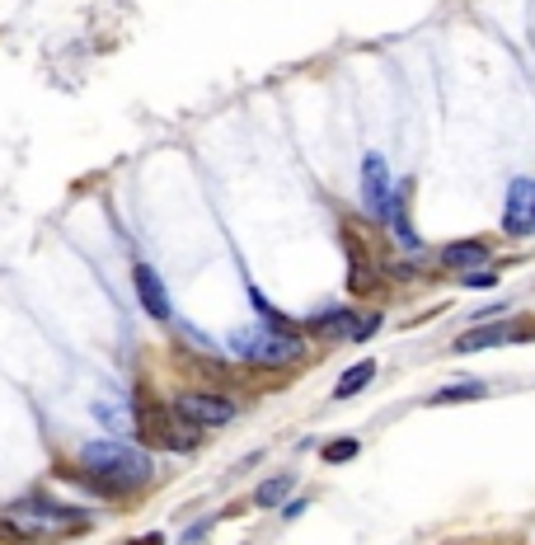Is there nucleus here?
Returning a JSON list of instances; mask_svg holds the SVG:
<instances>
[{"label": "nucleus", "mask_w": 535, "mask_h": 545, "mask_svg": "<svg viewBox=\"0 0 535 545\" xmlns=\"http://www.w3.org/2000/svg\"><path fill=\"white\" fill-rule=\"evenodd\" d=\"M10 522L33 541V536H43V531H52V527H76V522H85V513L47 499V494H29V499L10 503Z\"/></svg>", "instance_id": "4"}, {"label": "nucleus", "mask_w": 535, "mask_h": 545, "mask_svg": "<svg viewBox=\"0 0 535 545\" xmlns=\"http://www.w3.org/2000/svg\"><path fill=\"white\" fill-rule=\"evenodd\" d=\"M19 541H29V536H24L10 517H0V545H19Z\"/></svg>", "instance_id": "18"}, {"label": "nucleus", "mask_w": 535, "mask_h": 545, "mask_svg": "<svg viewBox=\"0 0 535 545\" xmlns=\"http://www.w3.org/2000/svg\"><path fill=\"white\" fill-rule=\"evenodd\" d=\"M503 226H507V235H531L535 231V179H517V184L507 188Z\"/></svg>", "instance_id": "6"}, {"label": "nucleus", "mask_w": 535, "mask_h": 545, "mask_svg": "<svg viewBox=\"0 0 535 545\" xmlns=\"http://www.w3.org/2000/svg\"><path fill=\"white\" fill-rule=\"evenodd\" d=\"M484 381H451V386H442L437 395H432V405H456V400H479L484 395Z\"/></svg>", "instance_id": "13"}, {"label": "nucleus", "mask_w": 535, "mask_h": 545, "mask_svg": "<svg viewBox=\"0 0 535 545\" xmlns=\"http://www.w3.org/2000/svg\"><path fill=\"white\" fill-rule=\"evenodd\" d=\"M287 494H291V475H273V480H263L259 489H254V503H259V508H277Z\"/></svg>", "instance_id": "15"}, {"label": "nucleus", "mask_w": 535, "mask_h": 545, "mask_svg": "<svg viewBox=\"0 0 535 545\" xmlns=\"http://www.w3.org/2000/svg\"><path fill=\"white\" fill-rule=\"evenodd\" d=\"M357 452H362V442H357V437H334V442H324L320 461H329V466H343V461H352Z\"/></svg>", "instance_id": "16"}, {"label": "nucleus", "mask_w": 535, "mask_h": 545, "mask_svg": "<svg viewBox=\"0 0 535 545\" xmlns=\"http://www.w3.org/2000/svg\"><path fill=\"white\" fill-rule=\"evenodd\" d=\"M127 545H165V536H155V531H151V536H141V541H127Z\"/></svg>", "instance_id": "20"}, {"label": "nucleus", "mask_w": 535, "mask_h": 545, "mask_svg": "<svg viewBox=\"0 0 535 545\" xmlns=\"http://www.w3.org/2000/svg\"><path fill=\"white\" fill-rule=\"evenodd\" d=\"M66 475L80 480L85 489H94V494L118 499V494H132V489L151 480V456L132 452L123 442H90L80 452V470H66Z\"/></svg>", "instance_id": "1"}, {"label": "nucleus", "mask_w": 535, "mask_h": 545, "mask_svg": "<svg viewBox=\"0 0 535 545\" xmlns=\"http://www.w3.org/2000/svg\"><path fill=\"white\" fill-rule=\"evenodd\" d=\"M235 358L240 362H254V367H282V362H296L306 353V343L296 339L287 325H263V329H240L235 339Z\"/></svg>", "instance_id": "2"}, {"label": "nucleus", "mask_w": 535, "mask_h": 545, "mask_svg": "<svg viewBox=\"0 0 535 545\" xmlns=\"http://www.w3.org/2000/svg\"><path fill=\"white\" fill-rule=\"evenodd\" d=\"M371 376H376V362H371V358H367V362H357V367H348V372H343V381L334 386V395H338V400H352V395L367 386Z\"/></svg>", "instance_id": "12"}, {"label": "nucleus", "mask_w": 535, "mask_h": 545, "mask_svg": "<svg viewBox=\"0 0 535 545\" xmlns=\"http://www.w3.org/2000/svg\"><path fill=\"white\" fill-rule=\"evenodd\" d=\"M484 259H489V245H484V240H456V245L442 250L446 268H479Z\"/></svg>", "instance_id": "11"}, {"label": "nucleus", "mask_w": 535, "mask_h": 545, "mask_svg": "<svg viewBox=\"0 0 535 545\" xmlns=\"http://www.w3.org/2000/svg\"><path fill=\"white\" fill-rule=\"evenodd\" d=\"M352 315H357V311H329V315H320V320H315L310 329H315L320 339H348Z\"/></svg>", "instance_id": "14"}, {"label": "nucleus", "mask_w": 535, "mask_h": 545, "mask_svg": "<svg viewBox=\"0 0 535 545\" xmlns=\"http://www.w3.org/2000/svg\"><path fill=\"white\" fill-rule=\"evenodd\" d=\"M498 282V273H489V268H474V273H465V287H493Z\"/></svg>", "instance_id": "19"}, {"label": "nucleus", "mask_w": 535, "mask_h": 545, "mask_svg": "<svg viewBox=\"0 0 535 545\" xmlns=\"http://www.w3.org/2000/svg\"><path fill=\"white\" fill-rule=\"evenodd\" d=\"M376 325H381V315H376V311H371V315H362V320L352 315V325H348V339H352V343L371 339V334H376Z\"/></svg>", "instance_id": "17"}, {"label": "nucleus", "mask_w": 535, "mask_h": 545, "mask_svg": "<svg viewBox=\"0 0 535 545\" xmlns=\"http://www.w3.org/2000/svg\"><path fill=\"white\" fill-rule=\"evenodd\" d=\"M132 282H137V296H141V306H146V315L169 320V292H165V282H160V273L151 264H137L132 268Z\"/></svg>", "instance_id": "9"}, {"label": "nucleus", "mask_w": 535, "mask_h": 545, "mask_svg": "<svg viewBox=\"0 0 535 545\" xmlns=\"http://www.w3.org/2000/svg\"><path fill=\"white\" fill-rule=\"evenodd\" d=\"M512 339L507 325H479V329H465L456 339V353H479V348H498V343Z\"/></svg>", "instance_id": "10"}, {"label": "nucleus", "mask_w": 535, "mask_h": 545, "mask_svg": "<svg viewBox=\"0 0 535 545\" xmlns=\"http://www.w3.org/2000/svg\"><path fill=\"white\" fill-rule=\"evenodd\" d=\"M137 423H141V437L151 447H169V452H193L198 433H202L198 423H188L179 409H169V405H141Z\"/></svg>", "instance_id": "3"}, {"label": "nucleus", "mask_w": 535, "mask_h": 545, "mask_svg": "<svg viewBox=\"0 0 535 545\" xmlns=\"http://www.w3.org/2000/svg\"><path fill=\"white\" fill-rule=\"evenodd\" d=\"M348 287L357 296L381 292V278H376V259L367 254V245L357 240V231L348 226Z\"/></svg>", "instance_id": "8"}, {"label": "nucleus", "mask_w": 535, "mask_h": 545, "mask_svg": "<svg viewBox=\"0 0 535 545\" xmlns=\"http://www.w3.org/2000/svg\"><path fill=\"white\" fill-rule=\"evenodd\" d=\"M390 198H395V188H390V174H385V160L367 156L362 160V203H367L371 217H390Z\"/></svg>", "instance_id": "7"}, {"label": "nucleus", "mask_w": 535, "mask_h": 545, "mask_svg": "<svg viewBox=\"0 0 535 545\" xmlns=\"http://www.w3.org/2000/svg\"><path fill=\"white\" fill-rule=\"evenodd\" d=\"M174 409H179L188 423H198V428H226V423H235V414H240V405H235L230 395H216V390H184V395L174 400Z\"/></svg>", "instance_id": "5"}]
</instances>
